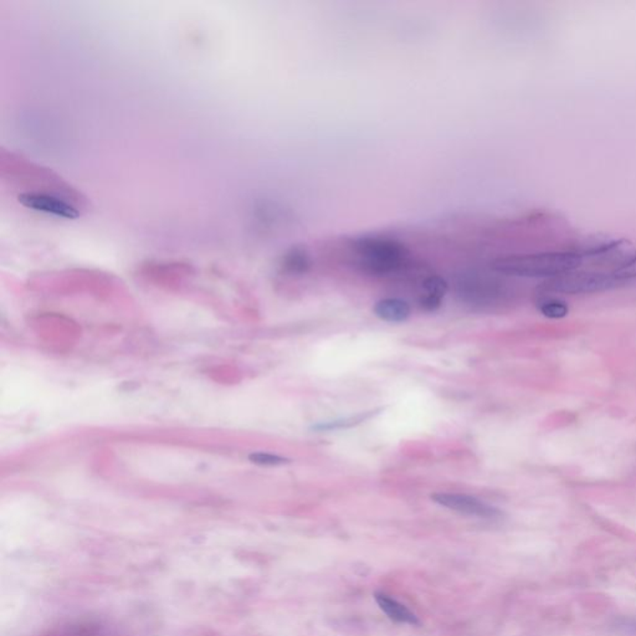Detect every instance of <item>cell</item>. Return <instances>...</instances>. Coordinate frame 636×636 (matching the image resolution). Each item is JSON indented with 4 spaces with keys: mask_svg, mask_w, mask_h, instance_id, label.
Returning <instances> with one entry per match:
<instances>
[{
    "mask_svg": "<svg viewBox=\"0 0 636 636\" xmlns=\"http://www.w3.org/2000/svg\"><path fill=\"white\" fill-rule=\"evenodd\" d=\"M449 290V285L441 276H429L423 282V292L420 296V307L426 312H434L439 310Z\"/></svg>",
    "mask_w": 636,
    "mask_h": 636,
    "instance_id": "7",
    "label": "cell"
},
{
    "mask_svg": "<svg viewBox=\"0 0 636 636\" xmlns=\"http://www.w3.org/2000/svg\"><path fill=\"white\" fill-rule=\"evenodd\" d=\"M373 312L379 319L389 324H402L410 317L412 307L402 298H383L374 305Z\"/></svg>",
    "mask_w": 636,
    "mask_h": 636,
    "instance_id": "8",
    "label": "cell"
},
{
    "mask_svg": "<svg viewBox=\"0 0 636 636\" xmlns=\"http://www.w3.org/2000/svg\"><path fill=\"white\" fill-rule=\"evenodd\" d=\"M250 460L257 464V465H264V466H279V465H285L288 464L290 460L282 456L274 455L269 452H255L250 456Z\"/></svg>",
    "mask_w": 636,
    "mask_h": 636,
    "instance_id": "13",
    "label": "cell"
},
{
    "mask_svg": "<svg viewBox=\"0 0 636 636\" xmlns=\"http://www.w3.org/2000/svg\"><path fill=\"white\" fill-rule=\"evenodd\" d=\"M381 412H383V408L374 409L369 412H362V413L355 414V415L341 418V419L332 420V421L318 423V424L313 425L312 430L314 431H332V430L350 429V428H353V426H357V425L374 418Z\"/></svg>",
    "mask_w": 636,
    "mask_h": 636,
    "instance_id": "10",
    "label": "cell"
},
{
    "mask_svg": "<svg viewBox=\"0 0 636 636\" xmlns=\"http://www.w3.org/2000/svg\"><path fill=\"white\" fill-rule=\"evenodd\" d=\"M613 272L623 284L636 279V255L630 256L625 262H623Z\"/></svg>",
    "mask_w": 636,
    "mask_h": 636,
    "instance_id": "14",
    "label": "cell"
},
{
    "mask_svg": "<svg viewBox=\"0 0 636 636\" xmlns=\"http://www.w3.org/2000/svg\"><path fill=\"white\" fill-rule=\"evenodd\" d=\"M537 306L543 316L553 318V319L566 317L569 311L567 303L561 298H556V297L542 296L538 300Z\"/></svg>",
    "mask_w": 636,
    "mask_h": 636,
    "instance_id": "12",
    "label": "cell"
},
{
    "mask_svg": "<svg viewBox=\"0 0 636 636\" xmlns=\"http://www.w3.org/2000/svg\"><path fill=\"white\" fill-rule=\"evenodd\" d=\"M0 168L4 181H11L13 184H19L27 189L22 193L56 194L64 196L82 209L86 208L85 196L50 170L42 168L6 151L0 155Z\"/></svg>",
    "mask_w": 636,
    "mask_h": 636,
    "instance_id": "1",
    "label": "cell"
},
{
    "mask_svg": "<svg viewBox=\"0 0 636 636\" xmlns=\"http://www.w3.org/2000/svg\"><path fill=\"white\" fill-rule=\"evenodd\" d=\"M376 602L379 605V608L386 613V614L392 619V621H398V623H404V624H410V625H419L420 621L416 615L412 613L410 610L400 604L395 599L389 598L388 595L383 593L374 594Z\"/></svg>",
    "mask_w": 636,
    "mask_h": 636,
    "instance_id": "9",
    "label": "cell"
},
{
    "mask_svg": "<svg viewBox=\"0 0 636 636\" xmlns=\"http://www.w3.org/2000/svg\"><path fill=\"white\" fill-rule=\"evenodd\" d=\"M357 266L363 272L384 276L402 270L409 257V250L398 240L382 236L358 238L352 246Z\"/></svg>",
    "mask_w": 636,
    "mask_h": 636,
    "instance_id": "3",
    "label": "cell"
},
{
    "mask_svg": "<svg viewBox=\"0 0 636 636\" xmlns=\"http://www.w3.org/2000/svg\"><path fill=\"white\" fill-rule=\"evenodd\" d=\"M311 257L303 248H292L282 257L281 269L286 274L303 275L311 269Z\"/></svg>",
    "mask_w": 636,
    "mask_h": 636,
    "instance_id": "11",
    "label": "cell"
},
{
    "mask_svg": "<svg viewBox=\"0 0 636 636\" xmlns=\"http://www.w3.org/2000/svg\"><path fill=\"white\" fill-rule=\"evenodd\" d=\"M18 202L34 212H45L63 219H79L85 209L64 196L49 193H19Z\"/></svg>",
    "mask_w": 636,
    "mask_h": 636,
    "instance_id": "5",
    "label": "cell"
},
{
    "mask_svg": "<svg viewBox=\"0 0 636 636\" xmlns=\"http://www.w3.org/2000/svg\"><path fill=\"white\" fill-rule=\"evenodd\" d=\"M621 285L624 284L614 275V272L574 270L549 279L542 288L545 292L552 293L584 295L608 291Z\"/></svg>",
    "mask_w": 636,
    "mask_h": 636,
    "instance_id": "4",
    "label": "cell"
},
{
    "mask_svg": "<svg viewBox=\"0 0 636 636\" xmlns=\"http://www.w3.org/2000/svg\"><path fill=\"white\" fill-rule=\"evenodd\" d=\"M435 504H440L445 509H452L467 516H475L478 519H499L501 511L491 504H485L481 500L462 493L438 492L431 495Z\"/></svg>",
    "mask_w": 636,
    "mask_h": 636,
    "instance_id": "6",
    "label": "cell"
},
{
    "mask_svg": "<svg viewBox=\"0 0 636 636\" xmlns=\"http://www.w3.org/2000/svg\"><path fill=\"white\" fill-rule=\"evenodd\" d=\"M583 264V256L578 250L548 251L535 254L509 255L492 262V270L502 275L516 277H547L578 270Z\"/></svg>",
    "mask_w": 636,
    "mask_h": 636,
    "instance_id": "2",
    "label": "cell"
}]
</instances>
